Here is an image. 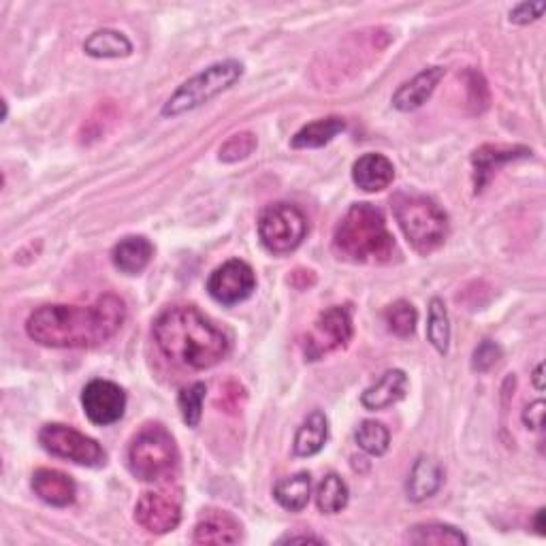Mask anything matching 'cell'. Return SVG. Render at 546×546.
I'll return each instance as SVG.
<instances>
[{"mask_svg": "<svg viewBox=\"0 0 546 546\" xmlns=\"http://www.w3.org/2000/svg\"><path fill=\"white\" fill-rule=\"evenodd\" d=\"M124 320V301L107 293L92 305H43L28 316L26 333L47 348H96L109 342Z\"/></svg>", "mask_w": 546, "mask_h": 546, "instance_id": "cell-1", "label": "cell"}, {"mask_svg": "<svg viewBox=\"0 0 546 546\" xmlns=\"http://www.w3.org/2000/svg\"><path fill=\"white\" fill-rule=\"evenodd\" d=\"M154 340L167 359L190 369H210L227 359L231 350L227 333L192 305H178L160 314Z\"/></svg>", "mask_w": 546, "mask_h": 546, "instance_id": "cell-2", "label": "cell"}, {"mask_svg": "<svg viewBox=\"0 0 546 546\" xmlns=\"http://www.w3.org/2000/svg\"><path fill=\"white\" fill-rule=\"evenodd\" d=\"M333 248L344 261L382 265L395 256V239L378 207L372 203H357L337 224Z\"/></svg>", "mask_w": 546, "mask_h": 546, "instance_id": "cell-3", "label": "cell"}, {"mask_svg": "<svg viewBox=\"0 0 546 546\" xmlns=\"http://www.w3.org/2000/svg\"><path fill=\"white\" fill-rule=\"evenodd\" d=\"M393 212L416 252L431 254L446 242L448 216L436 201L423 195L399 192L393 197Z\"/></svg>", "mask_w": 546, "mask_h": 546, "instance_id": "cell-4", "label": "cell"}, {"mask_svg": "<svg viewBox=\"0 0 546 546\" xmlns=\"http://www.w3.org/2000/svg\"><path fill=\"white\" fill-rule=\"evenodd\" d=\"M180 453L171 433L160 425L143 427L128 446V470L143 483H160L178 472Z\"/></svg>", "mask_w": 546, "mask_h": 546, "instance_id": "cell-5", "label": "cell"}, {"mask_svg": "<svg viewBox=\"0 0 546 546\" xmlns=\"http://www.w3.org/2000/svg\"><path fill=\"white\" fill-rule=\"evenodd\" d=\"M244 75V64L237 60H222L212 64V67L203 69L195 77H190L178 90H175L169 101L165 103L163 114L165 118H178L188 114V111L197 109L205 103L216 99L218 94L233 88Z\"/></svg>", "mask_w": 546, "mask_h": 546, "instance_id": "cell-6", "label": "cell"}, {"mask_svg": "<svg viewBox=\"0 0 546 546\" xmlns=\"http://www.w3.org/2000/svg\"><path fill=\"white\" fill-rule=\"evenodd\" d=\"M308 235V220L299 207L291 203H273L259 218L261 244L271 254H288L297 250Z\"/></svg>", "mask_w": 546, "mask_h": 546, "instance_id": "cell-7", "label": "cell"}, {"mask_svg": "<svg viewBox=\"0 0 546 546\" xmlns=\"http://www.w3.org/2000/svg\"><path fill=\"white\" fill-rule=\"evenodd\" d=\"M39 442L47 453L54 457L69 459L77 465H86V468H101L107 461V453L103 446L88 438L86 433H79L77 429L60 423H50L39 431Z\"/></svg>", "mask_w": 546, "mask_h": 546, "instance_id": "cell-8", "label": "cell"}, {"mask_svg": "<svg viewBox=\"0 0 546 546\" xmlns=\"http://www.w3.org/2000/svg\"><path fill=\"white\" fill-rule=\"evenodd\" d=\"M352 340V314L350 308H335L325 310L320 314L312 329L308 331L303 340V355L308 361H320L323 357L331 355L348 346Z\"/></svg>", "mask_w": 546, "mask_h": 546, "instance_id": "cell-9", "label": "cell"}, {"mask_svg": "<svg viewBox=\"0 0 546 546\" xmlns=\"http://www.w3.org/2000/svg\"><path fill=\"white\" fill-rule=\"evenodd\" d=\"M135 521L148 534H169L182 521V495L175 489L146 491L135 506Z\"/></svg>", "mask_w": 546, "mask_h": 546, "instance_id": "cell-10", "label": "cell"}, {"mask_svg": "<svg viewBox=\"0 0 546 546\" xmlns=\"http://www.w3.org/2000/svg\"><path fill=\"white\" fill-rule=\"evenodd\" d=\"M82 406L90 423L101 427L114 425L124 416L126 393L111 380H92L82 393Z\"/></svg>", "mask_w": 546, "mask_h": 546, "instance_id": "cell-11", "label": "cell"}, {"mask_svg": "<svg viewBox=\"0 0 546 546\" xmlns=\"http://www.w3.org/2000/svg\"><path fill=\"white\" fill-rule=\"evenodd\" d=\"M254 288L256 278L252 267L239 259L220 265L207 280V291L222 305H237L246 301L254 293Z\"/></svg>", "mask_w": 546, "mask_h": 546, "instance_id": "cell-12", "label": "cell"}, {"mask_svg": "<svg viewBox=\"0 0 546 546\" xmlns=\"http://www.w3.org/2000/svg\"><path fill=\"white\" fill-rule=\"evenodd\" d=\"M529 156H532V150L525 148V146H491L489 143V146L478 148L472 156L476 192H480L489 184L493 173L502 165L510 163V160L529 158Z\"/></svg>", "mask_w": 546, "mask_h": 546, "instance_id": "cell-13", "label": "cell"}, {"mask_svg": "<svg viewBox=\"0 0 546 546\" xmlns=\"http://www.w3.org/2000/svg\"><path fill=\"white\" fill-rule=\"evenodd\" d=\"M32 491H35L45 504L56 508L71 506L77 497L75 480L69 474L50 468H41L32 474Z\"/></svg>", "mask_w": 546, "mask_h": 546, "instance_id": "cell-14", "label": "cell"}, {"mask_svg": "<svg viewBox=\"0 0 546 546\" xmlns=\"http://www.w3.org/2000/svg\"><path fill=\"white\" fill-rule=\"evenodd\" d=\"M195 544H237L242 540V525L224 510H205L195 525Z\"/></svg>", "mask_w": 546, "mask_h": 546, "instance_id": "cell-15", "label": "cell"}, {"mask_svg": "<svg viewBox=\"0 0 546 546\" xmlns=\"http://www.w3.org/2000/svg\"><path fill=\"white\" fill-rule=\"evenodd\" d=\"M446 69L444 67H429L425 71H421L419 75H414L410 82H406L404 86H399V90L393 94V107L399 111H414L423 107L429 99L433 90L438 88V84L442 82Z\"/></svg>", "mask_w": 546, "mask_h": 546, "instance_id": "cell-16", "label": "cell"}, {"mask_svg": "<svg viewBox=\"0 0 546 546\" xmlns=\"http://www.w3.org/2000/svg\"><path fill=\"white\" fill-rule=\"evenodd\" d=\"M408 391V376L401 369H389L372 387H367L361 395V404L365 410H384L395 406L397 401L406 397Z\"/></svg>", "mask_w": 546, "mask_h": 546, "instance_id": "cell-17", "label": "cell"}, {"mask_svg": "<svg viewBox=\"0 0 546 546\" xmlns=\"http://www.w3.org/2000/svg\"><path fill=\"white\" fill-rule=\"evenodd\" d=\"M442 485H444V468L438 459L423 455L414 461L408 483H406V493L412 502L429 500V497H433L442 489Z\"/></svg>", "mask_w": 546, "mask_h": 546, "instance_id": "cell-18", "label": "cell"}, {"mask_svg": "<svg viewBox=\"0 0 546 546\" xmlns=\"http://www.w3.org/2000/svg\"><path fill=\"white\" fill-rule=\"evenodd\" d=\"M395 180V167L387 156L365 154L352 167V182L365 192H380Z\"/></svg>", "mask_w": 546, "mask_h": 546, "instance_id": "cell-19", "label": "cell"}, {"mask_svg": "<svg viewBox=\"0 0 546 546\" xmlns=\"http://www.w3.org/2000/svg\"><path fill=\"white\" fill-rule=\"evenodd\" d=\"M154 259V246L150 239L141 235L124 237L111 250V261H114L116 269L126 273V276H137L143 269L150 265Z\"/></svg>", "mask_w": 546, "mask_h": 546, "instance_id": "cell-20", "label": "cell"}, {"mask_svg": "<svg viewBox=\"0 0 546 546\" xmlns=\"http://www.w3.org/2000/svg\"><path fill=\"white\" fill-rule=\"evenodd\" d=\"M329 438V423L325 412L314 410L308 419L301 423L295 436V455L297 457H314L323 451Z\"/></svg>", "mask_w": 546, "mask_h": 546, "instance_id": "cell-21", "label": "cell"}, {"mask_svg": "<svg viewBox=\"0 0 546 546\" xmlns=\"http://www.w3.org/2000/svg\"><path fill=\"white\" fill-rule=\"evenodd\" d=\"M346 122L340 116H329V118H320L316 122L305 124L301 131L293 137L291 146L295 150H314V148H323L327 143H331L337 135L344 133Z\"/></svg>", "mask_w": 546, "mask_h": 546, "instance_id": "cell-22", "label": "cell"}, {"mask_svg": "<svg viewBox=\"0 0 546 546\" xmlns=\"http://www.w3.org/2000/svg\"><path fill=\"white\" fill-rule=\"evenodd\" d=\"M312 493V476L308 472H299L288 476L273 487V497L276 502L288 512H301L310 502Z\"/></svg>", "mask_w": 546, "mask_h": 546, "instance_id": "cell-23", "label": "cell"}, {"mask_svg": "<svg viewBox=\"0 0 546 546\" xmlns=\"http://www.w3.org/2000/svg\"><path fill=\"white\" fill-rule=\"evenodd\" d=\"M84 52L92 58H126L133 54V43L122 32L103 28L86 39Z\"/></svg>", "mask_w": 546, "mask_h": 546, "instance_id": "cell-24", "label": "cell"}, {"mask_svg": "<svg viewBox=\"0 0 546 546\" xmlns=\"http://www.w3.org/2000/svg\"><path fill=\"white\" fill-rule=\"evenodd\" d=\"M406 540L410 544H436V546H461L468 544V538H465L457 527L453 525H444V523H423V525H414Z\"/></svg>", "mask_w": 546, "mask_h": 546, "instance_id": "cell-25", "label": "cell"}, {"mask_svg": "<svg viewBox=\"0 0 546 546\" xmlns=\"http://www.w3.org/2000/svg\"><path fill=\"white\" fill-rule=\"evenodd\" d=\"M350 491L344 480L337 474H327L316 489V506L325 515H337L348 506Z\"/></svg>", "mask_w": 546, "mask_h": 546, "instance_id": "cell-26", "label": "cell"}, {"mask_svg": "<svg viewBox=\"0 0 546 546\" xmlns=\"http://www.w3.org/2000/svg\"><path fill=\"white\" fill-rule=\"evenodd\" d=\"M427 337L431 346L436 348L440 355L448 352V342H451V325H448V312L442 299L433 297L429 303V325H427Z\"/></svg>", "mask_w": 546, "mask_h": 546, "instance_id": "cell-27", "label": "cell"}, {"mask_svg": "<svg viewBox=\"0 0 546 546\" xmlns=\"http://www.w3.org/2000/svg\"><path fill=\"white\" fill-rule=\"evenodd\" d=\"M355 438L361 451H365L372 457H382L389 451V444H391L389 429L378 421H363L355 433Z\"/></svg>", "mask_w": 546, "mask_h": 546, "instance_id": "cell-28", "label": "cell"}, {"mask_svg": "<svg viewBox=\"0 0 546 546\" xmlns=\"http://www.w3.org/2000/svg\"><path fill=\"white\" fill-rule=\"evenodd\" d=\"M384 320H387L389 331L397 337H410L416 331V323H419V312H416L410 301H395L384 312Z\"/></svg>", "mask_w": 546, "mask_h": 546, "instance_id": "cell-29", "label": "cell"}, {"mask_svg": "<svg viewBox=\"0 0 546 546\" xmlns=\"http://www.w3.org/2000/svg\"><path fill=\"white\" fill-rule=\"evenodd\" d=\"M205 384L203 382H195L190 384V387L182 389L178 395V408L182 412V419L188 427H199L201 423V414H203V401H205Z\"/></svg>", "mask_w": 546, "mask_h": 546, "instance_id": "cell-30", "label": "cell"}, {"mask_svg": "<svg viewBox=\"0 0 546 546\" xmlns=\"http://www.w3.org/2000/svg\"><path fill=\"white\" fill-rule=\"evenodd\" d=\"M256 146H259V141H256L252 133L248 131L235 133L222 143L218 150V158L222 160V163H239V160L248 158L256 150Z\"/></svg>", "mask_w": 546, "mask_h": 546, "instance_id": "cell-31", "label": "cell"}, {"mask_svg": "<svg viewBox=\"0 0 546 546\" xmlns=\"http://www.w3.org/2000/svg\"><path fill=\"white\" fill-rule=\"evenodd\" d=\"M118 120V111L114 105H101L99 109L94 111V116L86 122L84 126V133H86V141H92V139H101L111 124H114Z\"/></svg>", "mask_w": 546, "mask_h": 546, "instance_id": "cell-32", "label": "cell"}, {"mask_svg": "<svg viewBox=\"0 0 546 546\" xmlns=\"http://www.w3.org/2000/svg\"><path fill=\"white\" fill-rule=\"evenodd\" d=\"M500 359H502V348L491 340H485L474 350L472 367L476 369V372H489V369L495 367Z\"/></svg>", "mask_w": 546, "mask_h": 546, "instance_id": "cell-33", "label": "cell"}, {"mask_svg": "<svg viewBox=\"0 0 546 546\" xmlns=\"http://www.w3.org/2000/svg\"><path fill=\"white\" fill-rule=\"evenodd\" d=\"M246 399V393H244V387L237 382H227L224 387L220 389V397L216 404L224 410V412H235L239 406H242V401Z\"/></svg>", "mask_w": 546, "mask_h": 546, "instance_id": "cell-34", "label": "cell"}, {"mask_svg": "<svg viewBox=\"0 0 546 546\" xmlns=\"http://www.w3.org/2000/svg\"><path fill=\"white\" fill-rule=\"evenodd\" d=\"M544 9H546V3H521L510 11V22L519 24V26L536 22L542 18Z\"/></svg>", "mask_w": 546, "mask_h": 546, "instance_id": "cell-35", "label": "cell"}, {"mask_svg": "<svg viewBox=\"0 0 546 546\" xmlns=\"http://www.w3.org/2000/svg\"><path fill=\"white\" fill-rule=\"evenodd\" d=\"M468 90L472 92L470 101H472L474 105H478V103H480V109L487 107L489 92H487V84H485L483 75L476 73V71H472V73H470V82H468Z\"/></svg>", "mask_w": 546, "mask_h": 546, "instance_id": "cell-36", "label": "cell"}, {"mask_svg": "<svg viewBox=\"0 0 546 546\" xmlns=\"http://www.w3.org/2000/svg\"><path fill=\"white\" fill-rule=\"evenodd\" d=\"M523 423L527 429H534V431L542 429V425H544V401L542 399L534 401L532 406L525 408Z\"/></svg>", "mask_w": 546, "mask_h": 546, "instance_id": "cell-37", "label": "cell"}, {"mask_svg": "<svg viewBox=\"0 0 546 546\" xmlns=\"http://www.w3.org/2000/svg\"><path fill=\"white\" fill-rule=\"evenodd\" d=\"M295 542H316V544H325V538H318V536H312V534L284 536V538H280V544H295Z\"/></svg>", "mask_w": 546, "mask_h": 546, "instance_id": "cell-38", "label": "cell"}, {"mask_svg": "<svg viewBox=\"0 0 546 546\" xmlns=\"http://www.w3.org/2000/svg\"><path fill=\"white\" fill-rule=\"evenodd\" d=\"M542 372H544V365L540 363L536 369H534V384L538 391H544V382H542Z\"/></svg>", "mask_w": 546, "mask_h": 546, "instance_id": "cell-39", "label": "cell"}, {"mask_svg": "<svg viewBox=\"0 0 546 546\" xmlns=\"http://www.w3.org/2000/svg\"><path fill=\"white\" fill-rule=\"evenodd\" d=\"M536 529H538V534L544 536V510H538V515H536Z\"/></svg>", "mask_w": 546, "mask_h": 546, "instance_id": "cell-40", "label": "cell"}]
</instances>
